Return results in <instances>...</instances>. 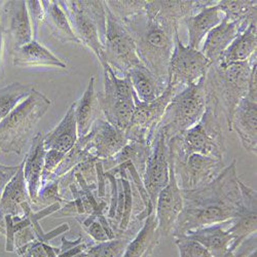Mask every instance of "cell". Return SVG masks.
<instances>
[{"label": "cell", "mask_w": 257, "mask_h": 257, "mask_svg": "<svg viewBox=\"0 0 257 257\" xmlns=\"http://www.w3.org/2000/svg\"><path fill=\"white\" fill-rule=\"evenodd\" d=\"M239 180L237 160L234 159L205 186L181 190L183 209L172 231L173 238L198 228L232 220L239 214L242 205Z\"/></svg>", "instance_id": "cell-1"}, {"label": "cell", "mask_w": 257, "mask_h": 257, "mask_svg": "<svg viewBox=\"0 0 257 257\" xmlns=\"http://www.w3.org/2000/svg\"><path fill=\"white\" fill-rule=\"evenodd\" d=\"M136 46L143 65L167 88L169 65L181 23L161 6V0L147 2L144 12L122 21Z\"/></svg>", "instance_id": "cell-2"}, {"label": "cell", "mask_w": 257, "mask_h": 257, "mask_svg": "<svg viewBox=\"0 0 257 257\" xmlns=\"http://www.w3.org/2000/svg\"><path fill=\"white\" fill-rule=\"evenodd\" d=\"M256 62L257 55L255 54L246 62L227 65L214 63L211 64L205 76L206 96L219 106L228 131H230L231 117L235 108L247 95L252 66Z\"/></svg>", "instance_id": "cell-3"}, {"label": "cell", "mask_w": 257, "mask_h": 257, "mask_svg": "<svg viewBox=\"0 0 257 257\" xmlns=\"http://www.w3.org/2000/svg\"><path fill=\"white\" fill-rule=\"evenodd\" d=\"M206 111L200 121L188 130L169 140V148L174 153L199 154L223 161L225 141L222 124L224 116L217 103L206 96Z\"/></svg>", "instance_id": "cell-4"}, {"label": "cell", "mask_w": 257, "mask_h": 257, "mask_svg": "<svg viewBox=\"0 0 257 257\" xmlns=\"http://www.w3.org/2000/svg\"><path fill=\"white\" fill-rule=\"evenodd\" d=\"M51 105L47 96L33 89L30 96L0 122V153L22 155L35 126Z\"/></svg>", "instance_id": "cell-5"}, {"label": "cell", "mask_w": 257, "mask_h": 257, "mask_svg": "<svg viewBox=\"0 0 257 257\" xmlns=\"http://www.w3.org/2000/svg\"><path fill=\"white\" fill-rule=\"evenodd\" d=\"M72 30L80 45L87 47L104 63L103 50L106 36V10L102 0H60Z\"/></svg>", "instance_id": "cell-6"}, {"label": "cell", "mask_w": 257, "mask_h": 257, "mask_svg": "<svg viewBox=\"0 0 257 257\" xmlns=\"http://www.w3.org/2000/svg\"><path fill=\"white\" fill-rule=\"evenodd\" d=\"M104 91L99 95L104 119L116 130L125 132L134 112V92L127 76L117 75L108 65L103 64Z\"/></svg>", "instance_id": "cell-7"}, {"label": "cell", "mask_w": 257, "mask_h": 257, "mask_svg": "<svg viewBox=\"0 0 257 257\" xmlns=\"http://www.w3.org/2000/svg\"><path fill=\"white\" fill-rule=\"evenodd\" d=\"M204 79L176 94L167 106L159 128H164L169 139L196 125L204 115L207 105Z\"/></svg>", "instance_id": "cell-8"}, {"label": "cell", "mask_w": 257, "mask_h": 257, "mask_svg": "<svg viewBox=\"0 0 257 257\" xmlns=\"http://www.w3.org/2000/svg\"><path fill=\"white\" fill-rule=\"evenodd\" d=\"M105 10L106 36L103 50V64H108L117 75L125 76L133 67L142 63L137 55L135 42L130 32L106 6Z\"/></svg>", "instance_id": "cell-9"}, {"label": "cell", "mask_w": 257, "mask_h": 257, "mask_svg": "<svg viewBox=\"0 0 257 257\" xmlns=\"http://www.w3.org/2000/svg\"><path fill=\"white\" fill-rule=\"evenodd\" d=\"M169 153L181 190H192L205 186L215 179L225 167L223 161L199 154L184 155L174 153L170 148Z\"/></svg>", "instance_id": "cell-10"}, {"label": "cell", "mask_w": 257, "mask_h": 257, "mask_svg": "<svg viewBox=\"0 0 257 257\" xmlns=\"http://www.w3.org/2000/svg\"><path fill=\"white\" fill-rule=\"evenodd\" d=\"M179 92L168 85L164 94L152 103H141L134 96V112L124 134L127 141L153 146L167 106Z\"/></svg>", "instance_id": "cell-11"}, {"label": "cell", "mask_w": 257, "mask_h": 257, "mask_svg": "<svg viewBox=\"0 0 257 257\" xmlns=\"http://www.w3.org/2000/svg\"><path fill=\"white\" fill-rule=\"evenodd\" d=\"M211 66L210 61L199 50L184 46L176 35L175 48L169 65V84L178 92L204 78Z\"/></svg>", "instance_id": "cell-12"}, {"label": "cell", "mask_w": 257, "mask_h": 257, "mask_svg": "<svg viewBox=\"0 0 257 257\" xmlns=\"http://www.w3.org/2000/svg\"><path fill=\"white\" fill-rule=\"evenodd\" d=\"M169 140L164 128L160 127L153 142V151L142 178L155 209L159 194L169 181Z\"/></svg>", "instance_id": "cell-13"}, {"label": "cell", "mask_w": 257, "mask_h": 257, "mask_svg": "<svg viewBox=\"0 0 257 257\" xmlns=\"http://www.w3.org/2000/svg\"><path fill=\"white\" fill-rule=\"evenodd\" d=\"M79 139L90 157L100 161L114 158L128 142L124 132L116 130L102 117L95 121L87 136Z\"/></svg>", "instance_id": "cell-14"}, {"label": "cell", "mask_w": 257, "mask_h": 257, "mask_svg": "<svg viewBox=\"0 0 257 257\" xmlns=\"http://www.w3.org/2000/svg\"><path fill=\"white\" fill-rule=\"evenodd\" d=\"M169 181L161 190L156 203V217L158 229L161 237L172 234L174 226L183 209V198L181 189L178 186L173 164L169 157Z\"/></svg>", "instance_id": "cell-15"}, {"label": "cell", "mask_w": 257, "mask_h": 257, "mask_svg": "<svg viewBox=\"0 0 257 257\" xmlns=\"http://www.w3.org/2000/svg\"><path fill=\"white\" fill-rule=\"evenodd\" d=\"M3 11L10 53L34 40L26 2H4Z\"/></svg>", "instance_id": "cell-16"}, {"label": "cell", "mask_w": 257, "mask_h": 257, "mask_svg": "<svg viewBox=\"0 0 257 257\" xmlns=\"http://www.w3.org/2000/svg\"><path fill=\"white\" fill-rule=\"evenodd\" d=\"M239 186L242 196V205L239 214L232 220L231 225L227 231L232 235L231 252L233 253L243 241H245L251 234L256 233V219H257V192L250 186H247L241 179Z\"/></svg>", "instance_id": "cell-17"}, {"label": "cell", "mask_w": 257, "mask_h": 257, "mask_svg": "<svg viewBox=\"0 0 257 257\" xmlns=\"http://www.w3.org/2000/svg\"><path fill=\"white\" fill-rule=\"evenodd\" d=\"M230 131L237 133L246 152L257 153V98L246 95L235 108L230 122Z\"/></svg>", "instance_id": "cell-18"}, {"label": "cell", "mask_w": 257, "mask_h": 257, "mask_svg": "<svg viewBox=\"0 0 257 257\" xmlns=\"http://www.w3.org/2000/svg\"><path fill=\"white\" fill-rule=\"evenodd\" d=\"M44 133H37L31 141L24 162V177L27 185L31 208L37 204L39 191L42 188V171L45 165L46 149L44 146Z\"/></svg>", "instance_id": "cell-19"}, {"label": "cell", "mask_w": 257, "mask_h": 257, "mask_svg": "<svg viewBox=\"0 0 257 257\" xmlns=\"http://www.w3.org/2000/svg\"><path fill=\"white\" fill-rule=\"evenodd\" d=\"M13 64L20 68H55L67 69V64L54 55L49 49L42 46L37 40L16 49L10 53Z\"/></svg>", "instance_id": "cell-20"}, {"label": "cell", "mask_w": 257, "mask_h": 257, "mask_svg": "<svg viewBox=\"0 0 257 257\" xmlns=\"http://www.w3.org/2000/svg\"><path fill=\"white\" fill-rule=\"evenodd\" d=\"M248 26L241 23H230L224 18L215 28H213L208 35L202 48V54L211 64L219 62L223 53L227 50L231 42Z\"/></svg>", "instance_id": "cell-21"}, {"label": "cell", "mask_w": 257, "mask_h": 257, "mask_svg": "<svg viewBox=\"0 0 257 257\" xmlns=\"http://www.w3.org/2000/svg\"><path fill=\"white\" fill-rule=\"evenodd\" d=\"M24 162H22L18 173L10 181L0 197V221L5 222L6 216L24 217L23 204L30 203L27 185L24 177ZM31 204V203H30Z\"/></svg>", "instance_id": "cell-22"}, {"label": "cell", "mask_w": 257, "mask_h": 257, "mask_svg": "<svg viewBox=\"0 0 257 257\" xmlns=\"http://www.w3.org/2000/svg\"><path fill=\"white\" fill-rule=\"evenodd\" d=\"M78 140L74 103L70 105L61 121L44 137L46 151H57L62 154L70 152Z\"/></svg>", "instance_id": "cell-23"}, {"label": "cell", "mask_w": 257, "mask_h": 257, "mask_svg": "<svg viewBox=\"0 0 257 257\" xmlns=\"http://www.w3.org/2000/svg\"><path fill=\"white\" fill-rule=\"evenodd\" d=\"M95 81L96 78L92 75L84 93L78 101L74 102L78 139L87 136L95 121L98 118H101L100 111L102 112V110L100 106V98L95 90Z\"/></svg>", "instance_id": "cell-24"}, {"label": "cell", "mask_w": 257, "mask_h": 257, "mask_svg": "<svg viewBox=\"0 0 257 257\" xmlns=\"http://www.w3.org/2000/svg\"><path fill=\"white\" fill-rule=\"evenodd\" d=\"M187 238L202 244L212 257H233L232 235L222 224H214L187 232Z\"/></svg>", "instance_id": "cell-25"}, {"label": "cell", "mask_w": 257, "mask_h": 257, "mask_svg": "<svg viewBox=\"0 0 257 257\" xmlns=\"http://www.w3.org/2000/svg\"><path fill=\"white\" fill-rule=\"evenodd\" d=\"M217 5L202 9L196 15L187 18L183 22L188 32L189 48L199 50V47L208 33L220 24L223 20L224 16Z\"/></svg>", "instance_id": "cell-26"}, {"label": "cell", "mask_w": 257, "mask_h": 257, "mask_svg": "<svg viewBox=\"0 0 257 257\" xmlns=\"http://www.w3.org/2000/svg\"><path fill=\"white\" fill-rule=\"evenodd\" d=\"M125 76L131 81L135 98L141 103L156 101L167 89L143 64L133 67Z\"/></svg>", "instance_id": "cell-27"}, {"label": "cell", "mask_w": 257, "mask_h": 257, "mask_svg": "<svg viewBox=\"0 0 257 257\" xmlns=\"http://www.w3.org/2000/svg\"><path fill=\"white\" fill-rule=\"evenodd\" d=\"M143 222L132 218L128 227L124 231L116 233L114 239L88 245L85 257H122L128 243L139 231Z\"/></svg>", "instance_id": "cell-28"}, {"label": "cell", "mask_w": 257, "mask_h": 257, "mask_svg": "<svg viewBox=\"0 0 257 257\" xmlns=\"http://www.w3.org/2000/svg\"><path fill=\"white\" fill-rule=\"evenodd\" d=\"M45 8V24L48 25L52 35L59 41L66 44L80 45L76 35L74 34L68 17L64 12L59 2L55 0H42Z\"/></svg>", "instance_id": "cell-29"}, {"label": "cell", "mask_w": 257, "mask_h": 257, "mask_svg": "<svg viewBox=\"0 0 257 257\" xmlns=\"http://www.w3.org/2000/svg\"><path fill=\"white\" fill-rule=\"evenodd\" d=\"M257 50V25L250 24L231 42L223 53L219 62L223 65L231 63H241L250 60Z\"/></svg>", "instance_id": "cell-30"}, {"label": "cell", "mask_w": 257, "mask_h": 257, "mask_svg": "<svg viewBox=\"0 0 257 257\" xmlns=\"http://www.w3.org/2000/svg\"><path fill=\"white\" fill-rule=\"evenodd\" d=\"M161 234L158 229L156 212L152 213L143 222L141 228L128 243L122 257H143L151 249H156Z\"/></svg>", "instance_id": "cell-31"}, {"label": "cell", "mask_w": 257, "mask_h": 257, "mask_svg": "<svg viewBox=\"0 0 257 257\" xmlns=\"http://www.w3.org/2000/svg\"><path fill=\"white\" fill-rule=\"evenodd\" d=\"M256 0H221L217 6L228 22L249 26L252 23H256Z\"/></svg>", "instance_id": "cell-32"}, {"label": "cell", "mask_w": 257, "mask_h": 257, "mask_svg": "<svg viewBox=\"0 0 257 257\" xmlns=\"http://www.w3.org/2000/svg\"><path fill=\"white\" fill-rule=\"evenodd\" d=\"M34 88L29 84L14 82L0 89V122L26 100Z\"/></svg>", "instance_id": "cell-33"}, {"label": "cell", "mask_w": 257, "mask_h": 257, "mask_svg": "<svg viewBox=\"0 0 257 257\" xmlns=\"http://www.w3.org/2000/svg\"><path fill=\"white\" fill-rule=\"evenodd\" d=\"M104 3L107 9L121 22L144 12L147 5L145 0H108V2Z\"/></svg>", "instance_id": "cell-34"}, {"label": "cell", "mask_w": 257, "mask_h": 257, "mask_svg": "<svg viewBox=\"0 0 257 257\" xmlns=\"http://www.w3.org/2000/svg\"><path fill=\"white\" fill-rule=\"evenodd\" d=\"M15 252L20 257H57L60 254V247H54L49 243H39L35 240Z\"/></svg>", "instance_id": "cell-35"}, {"label": "cell", "mask_w": 257, "mask_h": 257, "mask_svg": "<svg viewBox=\"0 0 257 257\" xmlns=\"http://www.w3.org/2000/svg\"><path fill=\"white\" fill-rule=\"evenodd\" d=\"M179 257H212L210 252L199 242L187 238L186 235L175 238Z\"/></svg>", "instance_id": "cell-36"}, {"label": "cell", "mask_w": 257, "mask_h": 257, "mask_svg": "<svg viewBox=\"0 0 257 257\" xmlns=\"http://www.w3.org/2000/svg\"><path fill=\"white\" fill-rule=\"evenodd\" d=\"M66 154L57 151H47L45 156L44 171H42V186L54 181V175Z\"/></svg>", "instance_id": "cell-37"}, {"label": "cell", "mask_w": 257, "mask_h": 257, "mask_svg": "<svg viewBox=\"0 0 257 257\" xmlns=\"http://www.w3.org/2000/svg\"><path fill=\"white\" fill-rule=\"evenodd\" d=\"M26 5L32 25L33 38L34 40H37L41 25L45 24V8L42 2H39V0H28Z\"/></svg>", "instance_id": "cell-38"}, {"label": "cell", "mask_w": 257, "mask_h": 257, "mask_svg": "<svg viewBox=\"0 0 257 257\" xmlns=\"http://www.w3.org/2000/svg\"><path fill=\"white\" fill-rule=\"evenodd\" d=\"M4 2H0V81L5 76V63H6V53L9 50L8 37L5 28V19L3 11Z\"/></svg>", "instance_id": "cell-39"}, {"label": "cell", "mask_w": 257, "mask_h": 257, "mask_svg": "<svg viewBox=\"0 0 257 257\" xmlns=\"http://www.w3.org/2000/svg\"><path fill=\"white\" fill-rule=\"evenodd\" d=\"M82 228L93 239L94 243H100V242H105V241L110 240L105 228L103 227V225L101 224V222L98 219H95L88 226H84Z\"/></svg>", "instance_id": "cell-40"}, {"label": "cell", "mask_w": 257, "mask_h": 257, "mask_svg": "<svg viewBox=\"0 0 257 257\" xmlns=\"http://www.w3.org/2000/svg\"><path fill=\"white\" fill-rule=\"evenodd\" d=\"M36 240V234L31 225L19 229L15 234V248L16 250L28 245ZM15 250V251H16Z\"/></svg>", "instance_id": "cell-41"}, {"label": "cell", "mask_w": 257, "mask_h": 257, "mask_svg": "<svg viewBox=\"0 0 257 257\" xmlns=\"http://www.w3.org/2000/svg\"><path fill=\"white\" fill-rule=\"evenodd\" d=\"M22 163L18 166H6L0 164V197L10 181L14 178V176L18 173Z\"/></svg>", "instance_id": "cell-42"}, {"label": "cell", "mask_w": 257, "mask_h": 257, "mask_svg": "<svg viewBox=\"0 0 257 257\" xmlns=\"http://www.w3.org/2000/svg\"><path fill=\"white\" fill-rule=\"evenodd\" d=\"M0 233L6 234V223L0 221Z\"/></svg>", "instance_id": "cell-43"}, {"label": "cell", "mask_w": 257, "mask_h": 257, "mask_svg": "<svg viewBox=\"0 0 257 257\" xmlns=\"http://www.w3.org/2000/svg\"><path fill=\"white\" fill-rule=\"evenodd\" d=\"M155 250H156V249H151V250H148V251L146 252V254H145L143 257H153V254H154Z\"/></svg>", "instance_id": "cell-44"}, {"label": "cell", "mask_w": 257, "mask_h": 257, "mask_svg": "<svg viewBox=\"0 0 257 257\" xmlns=\"http://www.w3.org/2000/svg\"><path fill=\"white\" fill-rule=\"evenodd\" d=\"M85 250H87V249H85ZM85 250L82 251V252H79V253H77V254H75L71 257H85Z\"/></svg>", "instance_id": "cell-45"}]
</instances>
